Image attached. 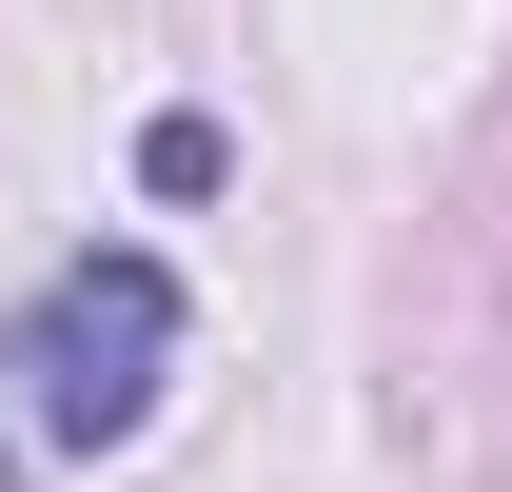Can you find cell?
<instances>
[{"label":"cell","mask_w":512,"mask_h":492,"mask_svg":"<svg viewBox=\"0 0 512 492\" xmlns=\"http://www.w3.org/2000/svg\"><path fill=\"white\" fill-rule=\"evenodd\" d=\"M0 374H20L40 453H119V433L158 414V374H178V276H158L138 237L60 256V276L20 296V335H0Z\"/></svg>","instance_id":"obj_1"}]
</instances>
